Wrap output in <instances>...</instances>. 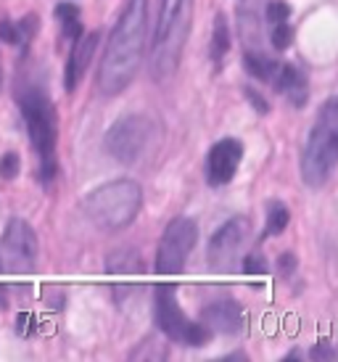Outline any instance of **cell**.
Masks as SVG:
<instances>
[{
  "label": "cell",
  "mask_w": 338,
  "mask_h": 362,
  "mask_svg": "<svg viewBox=\"0 0 338 362\" xmlns=\"http://www.w3.org/2000/svg\"><path fill=\"white\" fill-rule=\"evenodd\" d=\"M291 6L286 0H272L267 6V21L269 24H280V21H289Z\"/></svg>",
  "instance_id": "obj_24"
},
{
  "label": "cell",
  "mask_w": 338,
  "mask_h": 362,
  "mask_svg": "<svg viewBox=\"0 0 338 362\" xmlns=\"http://www.w3.org/2000/svg\"><path fill=\"white\" fill-rule=\"evenodd\" d=\"M21 170V159L16 151H6L0 156V177L3 180H16Z\"/></svg>",
  "instance_id": "obj_20"
},
{
  "label": "cell",
  "mask_w": 338,
  "mask_h": 362,
  "mask_svg": "<svg viewBox=\"0 0 338 362\" xmlns=\"http://www.w3.org/2000/svg\"><path fill=\"white\" fill-rule=\"evenodd\" d=\"M201 322L211 333H238L243 328V310L233 299H222L201 310Z\"/></svg>",
  "instance_id": "obj_13"
},
{
  "label": "cell",
  "mask_w": 338,
  "mask_h": 362,
  "mask_svg": "<svg viewBox=\"0 0 338 362\" xmlns=\"http://www.w3.org/2000/svg\"><path fill=\"white\" fill-rule=\"evenodd\" d=\"M199 241V228L190 217H175L167 225L156 249V272L159 275H177L182 272L193 246Z\"/></svg>",
  "instance_id": "obj_8"
},
{
  "label": "cell",
  "mask_w": 338,
  "mask_h": 362,
  "mask_svg": "<svg viewBox=\"0 0 338 362\" xmlns=\"http://www.w3.org/2000/svg\"><path fill=\"white\" fill-rule=\"evenodd\" d=\"M0 40L8 42V45H24V32H21L19 21H11V19H3L0 21Z\"/></svg>",
  "instance_id": "obj_21"
},
{
  "label": "cell",
  "mask_w": 338,
  "mask_h": 362,
  "mask_svg": "<svg viewBox=\"0 0 338 362\" xmlns=\"http://www.w3.org/2000/svg\"><path fill=\"white\" fill-rule=\"evenodd\" d=\"M190 19V0H164L161 3L159 27H156V40H153V77L167 80L172 71L177 69L182 40L188 35Z\"/></svg>",
  "instance_id": "obj_4"
},
{
  "label": "cell",
  "mask_w": 338,
  "mask_h": 362,
  "mask_svg": "<svg viewBox=\"0 0 338 362\" xmlns=\"http://www.w3.org/2000/svg\"><path fill=\"white\" fill-rule=\"evenodd\" d=\"M151 135H153V122L143 114H129V117H122L111 124L106 138H103V148L111 159L122 161V164H132L148 148Z\"/></svg>",
  "instance_id": "obj_7"
},
{
  "label": "cell",
  "mask_w": 338,
  "mask_h": 362,
  "mask_svg": "<svg viewBox=\"0 0 338 362\" xmlns=\"http://www.w3.org/2000/svg\"><path fill=\"white\" fill-rule=\"evenodd\" d=\"M6 291H8V288H6V286H3V283H0V307H6Z\"/></svg>",
  "instance_id": "obj_29"
},
{
  "label": "cell",
  "mask_w": 338,
  "mask_h": 362,
  "mask_svg": "<svg viewBox=\"0 0 338 362\" xmlns=\"http://www.w3.org/2000/svg\"><path fill=\"white\" fill-rule=\"evenodd\" d=\"M243 93H246V98H249L251 106H254V109H257L259 114H267V111H269L267 101H264V98H262V95H259V93L254 90V88H243Z\"/></svg>",
  "instance_id": "obj_25"
},
{
  "label": "cell",
  "mask_w": 338,
  "mask_h": 362,
  "mask_svg": "<svg viewBox=\"0 0 338 362\" xmlns=\"http://www.w3.org/2000/svg\"><path fill=\"white\" fill-rule=\"evenodd\" d=\"M230 51V27H228V19H225V13H217L214 16V27H211V42H209V56H211V64L214 66H222V61L228 56Z\"/></svg>",
  "instance_id": "obj_15"
},
{
  "label": "cell",
  "mask_w": 338,
  "mask_h": 362,
  "mask_svg": "<svg viewBox=\"0 0 338 362\" xmlns=\"http://www.w3.org/2000/svg\"><path fill=\"white\" fill-rule=\"evenodd\" d=\"M98 45V32H90V35H82L80 40L71 45L69 61H66V69H64V88L66 93H74L77 85L82 82L85 71H88L90 61H93V51Z\"/></svg>",
  "instance_id": "obj_12"
},
{
  "label": "cell",
  "mask_w": 338,
  "mask_h": 362,
  "mask_svg": "<svg viewBox=\"0 0 338 362\" xmlns=\"http://www.w3.org/2000/svg\"><path fill=\"white\" fill-rule=\"evenodd\" d=\"M272 45L278 51H286L291 42H293V30L289 27V21H280V24H272V35H269Z\"/></svg>",
  "instance_id": "obj_22"
},
{
  "label": "cell",
  "mask_w": 338,
  "mask_h": 362,
  "mask_svg": "<svg viewBox=\"0 0 338 362\" xmlns=\"http://www.w3.org/2000/svg\"><path fill=\"white\" fill-rule=\"evenodd\" d=\"M0 82H3V64H0Z\"/></svg>",
  "instance_id": "obj_31"
},
{
  "label": "cell",
  "mask_w": 338,
  "mask_h": 362,
  "mask_svg": "<svg viewBox=\"0 0 338 362\" xmlns=\"http://www.w3.org/2000/svg\"><path fill=\"white\" fill-rule=\"evenodd\" d=\"M148 32V0H127L100 59L98 88L103 95H117L138 74Z\"/></svg>",
  "instance_id": "obj_1"
},
{
  "label": "cell",
  "mask_w": 338,
  "mask_h": 362,
  "mask_svg": "<svg viewBox=\"0 0 338 362\" xmlns=\"http://www.w3.org/2000/svg\"><path fill=\"white\" fill-rule=\"evenodd\" d=\"M251 222L246 217H233L219 228L209 241V264L214 270H230L235 264L238 249L249 238Z\"/></svg>",
  "instance_id": "obj_10"
},
{
  "label": "cell",
  "mask_w": 338,
  "mask_h": 362,
  "mask_svg": "<svg viewBox=\"0 0 338 362\" xmlns=\"http://www.w3.org/2000/svg\"><path fill=\"white\" fill-rule=\"evenodd\" d=\"M0 246H3V259L13 272L24 275L35 267V262H37V235H35L30 222L19 220V217L6 222Z\"/></svg>",
  "instance_id": "obj_9"
},
{
  "label": "cell",
  "mask_w": 338,
  "mask_h": 362,
  "mask_svg": "<svg viewBox=\"0 0 338 362\" xmlns=\"http://www.w3.org/2000/svg\"><path fill=\"white\" fill-rule=\"evenodd\" d=\"M240 161H243V143L235 141V138H222V141H217L209 148L206 164H204L206 182H209L211 188L228 185L235 177Z\"/></svg>",
  "instance_id": "obj_11"
},
{
  "label": "cell",
  "mask_w": 338,
  "mask_h": 362,
  "mask_svg": "<svg viewBox=\"0 0 338 362\" xmlns=\"http://www.w3.org/2000/svg\"><path fill=\"white\" fill-rule=\"evenodd\" d=\"M175 293H177V288L172 283L156 286V325L172 341L185 344V346H206L211 339V331L201 320L193 322L185 317Z\"/></svg>",
  "instance_id": "obj_6"
},
{
  "label": "cell",
  "mask_w": 338,
  "mask_h": 362,
  "mask_svg": "<svg viewBox=\"0 0 338 362\" xmlns=\"http://www.w3.org/2000/svg\"><path fill=\"white\" fill-rule=\"evenodd\" d=\"M243 272L246 275H267V259L264 254H246L243 257Z\"/></svg>",
  "instance_id": "obj_23"
},
{
  "label": "cell",
  "mask_w": 338,
  "mask_h": 362,
  "mask_svg": "<svg viewBox=\"0 0 338 362\" xmlns=\"http://www.w3.org/2000/svg\"><path fill=\"white\" fill-rule=\"evenodd\" d=\"M143 206V191L135 180H114L90 191L82 202V211L95 228L117 233L138 217Z\"/></svg>",
  "instance_id": "obj_3"
},
{
  "label": "cell",
  "mask_w": 338,
  "mask_h": 362,
  "mask_svg": "<svg viewBox=\"0 0 338 362\" xmlns=\"http://www.w3.org/2000/svg\"><path fill=\"white\" fill-rule=\"evenodd\" d=\"M19 27H21V32H24V37L35 35V32H37V16H35V13H27V16L19 21Z\"/></svg>",
  "instance_id": "obj_27"
},
{
  "label": "cell",
  "mask_w": 338,
  "mask_h": 362,
  "mask_svg": "<svg viewBox=\"0 0 338 362\" xmlns=\"http://www.w3.org/2000/svg\"><path fill=\"white\" fill-rule=\"evenodd\" d=\"M3 262H6V259H3V254H0V272H3Z\"/></svg>",
  "instance_id": "obj_30"
},
{
  "label": "cell",
  "mask_w": 338,
  "mask_h": 362,
  "mask_svg": "<svg viewBox=\"0 0 338 362\" xmlns=\"http://www.w3.org/2000/svg\"><path fill=\"white\" fill-rule=\"evenodd\" d=\"M293 267H296V257H293L291 252H286L283 257H280V262H278L280 275H291V272H293Z\"/></svg>",
  "instance_id": "obj_26"
},
{
  "label": "cell",
  "mask_w": 338,
  "mask_h": 362,
  "mask_svg": "<svg viewBox=\"0 0 338 362\" xmlns=\"http://www.w3.org/2000/svg\"><path fill=\"white\" fill-rule=\"evenodd\" d=\"M19 106L32 148L40 156L42 180H50L56 175V114H53V106L42 90H27L21 95Z\"/></svg>",
  "instance_id": "obj_5"
},
{
  "label": "cell",
  "mask_w": 338,
  "mask_h": 362,
  "mask_svg": "<svg viewBox=\"0 0 338 362\" xmlns=\"http://www.w3.org/2000/svg\"><path fill=\"white\" fill-rule=\"evenodd\" d=\"M143 272V262H140L138 254H132V252H114L109 257V272Z\"/></svg>",
  "instance_id": "obj_19"
},
{
  "label": "cell",
  "mask_w": 338,
  "mask_h": 362,
  "mask_svg": "<svg viewBox=\"0 0 338 362\" xmlns=\"http://www.w3.org/2000/svg\"><path fill=\"white\" fill-rule=\"evenodd\" d=\"M291 222V211L283 202H272L267 206V235H280L286 233Z\"/></svg>",
  "instance_id": "obj_18"
},
{
  "label": "cell",
  "mask_w": 338,
  "mask_h": 362,
  "mask_svg": "<svg viewBox=\"0 0 338 362\" xmlns=\"http://www.w3.org/2000/svg\"><path fill=\"white\" fill-rule=\"evenodd\" d=\"M243 64H246V69L249 74H254L257 80H275V74H278V61H269L267 56H262V53H246L243 56Z\"/></svg>",
  "instance_id": "obj_17"
},
{
  "label": "cell",
  "mask_w": 338,
  "mask_h": 362,
  "mask_svg": "<svg viewBox=\"0 0 338 362\" xmlns=\"http://www.w3.org/2000/svg\"><path fill=\"white\" fill-rule=\"evenodd\" d=\"M338 167V98L320 106L307 146L301 151V180L307 188L320 191Z\"/></svg>",
  "instance_id": "obj_2"
},
{
  "label": "cell",
  "mask_w": 338,
  "mask_h": 362,
  "mask_svg": "<svg viewBox=\"0 0 338 362\" xmlns=\"http://www.w3.org/2000/svg\"><path fill=\"white\" fill-rule=\"evenodd\" d=\"M275 88L278 93H283L286 98H289L296 109H301L309 98V85H307V77H304V71L293 66V64H280L278 66V74H275Z\"/></svg>",
  "instance_id": "obj_14"
},
{
  "label": "cell",
  "mask_w": 338,
  "mask_h": 362,
  "mask_svg": "<svg viewBox=\"0 0 338 362\" xmlns=\"http://www.w3.org/2000/svg\"><path fill=\"white\" fill-rule=\"evenodd\" d=\"M35 331V320H32V315H19V333L21 336H32Z\"/></svg>",
  "instance_id": "obj_28"
},
{
  "label": "cell",
  "mask_w": 338,
  "mask_h": 362,
  "mask_svg": "<svg viewBox=\"0 0 338 362\" xmlns=\"http://www.w3.org/2000/svg\"><path fill=\"white\" fill-rule=\"evenodd\" d=\"M56 16L61 19V32L64 37L71 42H77L82 37V21H80V8L74 3H59L56 6Z\"/></svg>",
  "instance_id": "obj_16"
}]
</instances>
